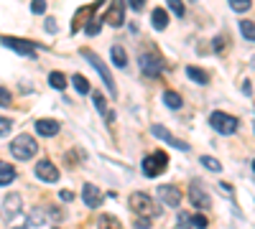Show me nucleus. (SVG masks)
Masks as SVG:
<instances>
[{
	"label": "nucleus",
	"mask_w": 255,
	"mask_h": 229,
	"mask_svg": "<svg viewBox=\"0 0 255 229\" xmlns=\"http://www.w3.org/2000/svg\"><path fill=\"white\" fill-rule=\"evenodd\" d=\"M166 5L171 8V13H176V15H184L186 10H184V3L181 0H166Z\"/></svg>",
	"instance_id": "c85d7f7f"
},
{
	"label": "nucleus",
	"mask_w": 255,
	"mask_h": 229,
	"mask_svg": "<svg viewBox=\"0 0 255 229\" xmlns=\"http://www.w3.org/2000/svg\"><path fill=\"white\" fill-rule=\"evenodd\" d=\"M225 46H227V41H225V38H222V36H217V38H215V51H217V54H220V51H222V49H225Z\"/></svg>",
	"instance_id": "c9c22d12"
},
{
	"label": "nucleus",
	"mask_w": 255,
	"mask_h": 229,
	"mask_svg": "<svg viewBox=\"0 0 255 229\" xmlns=\"http://www.w3.org/2000/svg\"><path fill=\"white\" fill-rule=\"evenodd\" d=\"M10 153L18 158V160H31L36 153H38V143L33 135H18L13 143H10Z\"/></svg>",
	"instance_id": "f257e3e1"
},
{
	"label": "nucleus",
	"mask_w": 255,
	"mask_h": 229,
	"mask_svg": "<svg viewBox=\"0 0 255 229\" xmlns=\"http://www.w3.org/2000/svg\"><path fill=\"white\" fill-rule=\"evenodd\" d=\"M151 23H153V28H156V31L168 28V13H166L163 8H156V10L151 13Z\"/></svg>",
	"instance_id": "dca6fc26"
},
{
	"label": "nucleus",
	"mask_w": 255,
	"mask_h": 229,
	"mask_svg": "<svg viewBox=\"0 0 255 229\" xmlns=\"http://www.w3.org/2000/svg\"><path fill=\"white\" fill-rule=\"evenodd\" d=\"M156 194H158V199H161L163 204H168V206H179V204H181V191L176 189V186H168V183H166V186H158Z\"/></svg>",
	"instance_id": "f8f14e48"
},
{
	"label": "nucleus",
	"mask_w": 255,
	"mask_h": 229,
	"mask_svg": "<svg viewBox=\"0 0 255 229\" xmlns=\"http://www.w3.org/2000/svg\"><path fill=\"white\" fill-rule=\"evenodd\" d=\"M202 165H204V168H209V171H215V173L222 171V163L217 158H212V155H202Z\"/></svg>",
	"instance_id": "b1692460"
},
{
	"label": "nucleus",
	"mask_w": 255,
	"mask_h": 229,
	"mask_svg": "<svg viewBox=\"0 0 255 229\" xmlns=\"http://www.w3.org/2000/svg\"><path fill=\"white\" fill-rule=\"evenodd\" d=\"M135 229H151V217H135Z\"/></svg>",
	"instance_id": "f704fd0d"
},
{
	"label": "nucleus",
	"mask_w": 255,
	"mask_h": 229,
	"mask_svg": "<svg viewBox=\"0 0 255 229\" xmlns=\"http://www.w3.org/2000/svg\"><path fill=\"white\" fill-rule=\"evenodd\" d=\"M0 44L3 46H8V49H13L15 54H20V56H36V46L31 44V41H23V38H10V36H5V38H0Z\"/></svg>",
	"instance_id": "0eeeda50"
},
{
	"label": "nucleus",
	"mask_w": 255,
	"mask_h": 229,
	"mask_svg": "<svg viewBox=\"0 0 255 229\" xmlns=\"http://www.w3.org/2000/svg\"><path fill=\"white\" fill-rule=\"evenodd\" d=\"M31 10H33L36 15H41V13L46 10V0H33V3H31Z\"/></svg>",
	"instance_id": "473e14b6"
},
{
	"label": "nucleus",
	"mask_w": 255,
	"mask_h": 229,
	"mask_svg": "<svg viewBox=\"0 0 255 229\" xmlns=\"http://www.w3.org/2000/svg\"><path fill=\"white\" fill-rule=\"evenodd\" d=\"M72 84H74V89L79 94H87L90 92V81H87V76H82V74H74L72 76Z\"/></svg>",
	"instance_id": "5701e85b"
},
{
	"label": "nucleus",
	"mask_w": 255,
	"mask_h": 229,
	"mask_svg": "<svg viewBox=\"0 0 255 229\" xmlns=\"http://www.w3.org/2000/svg\"><path fill=\"white\" fill-rule=\"evenodd\" d=\"M97 227L100 229H123V224H120V219L115 214H102L97 219Z\"/></svg>",
	"instance_id": "a211bd4d"
},
{
	"label": "nucleus",
	"mask_w": 255,
	"mask_h": 229,
	"mask_svg": "<svg viewBox=\"0 0 255 229\" xmlns=\"http://www.w3.org/2000/svg\"><path fill=\"white\" fill-rule=\"evenodd\" d=\"M44 224H46L44 212H41V209H33V214H31V227H44Z\"/></svg>",
	"instance_id": "bb28decb"
},
{
	"label": "nucleus",
	"mask_w": 255,
	"mask_h": 229,
	"mask_svg": "<svg viewBox=\"0 0 255 229\" xmlns=\"http://www.w3.org/2000/svg\"><path fill=\"white\" fill-rule=\"evenodd\" d=\"M128 3H130V8H133V10H143L145 0H128Z\"/></svg>",
	"instance_id": "58836bf2"
},
{
	"label": "nucleus",
	"mask_w": 255,
	"mask_h": 229,
	"mask_svg": "<svg viewBox=\"0 0 255 229\" xmlns=\"http://www.w3.org/2000/svg\"><path fill=\"white\" fill-rule=\"evenodd\" d=\"M243 92H245V94L253 92V81H245V84H243Z\"/></svg>",
	"instance_id": "a19ab883"
},
{
	"label": "nucleus",
	"mask_w": 255,
	"mask_h": 229,
	"mask_svg": "<svg viewBox=\"0 0 255 229\" xmlns=\"http://www.w3.org/2000/svg\"><path fill=\"white\" fill-rule=\"evenodd\" d=\"M250 5H253V0H230V8H232V10H238V13L250 10Z\"/></svg>",
	"instance_id": "a878e982"
},
{
	"label": "nucleus",
	"mask_w": 255,
	"mask_h": 229,
	"mask_svg": "<svg viewBox=\"0 0 255 229\" xmlns=\"http://www.w3.org/2000/svg\"><path fill=\"white\" fill-rule=\"evenodd\" d=\"M191 227L204 229V227H207V217H202V214H191Z\"/></svg>",
	"instance_id": "7c9ffc66"
},
{
	"label": "nucleus",
	"mask_w": 255,
	"mask_h": 229,
	"mask_svg": "<svg viewBox=\"0 0 255 229\" xmlns=\"http://www.w3.org/2000/svg\"><path fill=\"white\" fill-rule=\"evenodd\" d=\"M179 227H181V229H191V214L181 212V214H179Z\"/></svg>",
	"instance_id": "72a5a7b5"
},
{
	"label": "nucleus",
	"mask_w": 255,
	"mask_h": 229,
	"mask_svg": "<svg viewBox=\"0 0 255 229\" xmlns=\"http://www.w3.org/2000/svg\"><path fill=\"white\" fill-rule=\"evenodd\" d=\"M82 56L87 59L90 64L97 69V74L102 76V81H105V87H108V92H110V94H115V81H113V74H110L108 64H102V59H97V54H95V51H90V49H82Z\"/></svg>",
	"instance_id": "20e7f679"
},
{
	"label": "nucleus",
	"mask_w": 255,
	"mask_h": 229,
	"mask_svg": "<svg viewBox=\"0 0 255 229\" xmlns=\"http://www.w3.org/2000/svg\"><path fill=\"white\" fill-rule=\"evenodd\" d=\"M82 199H84V204H87L90 209H97V206L102 204V191L97 189L95 183H84V189H82Z\"/></svg>",
	"instance_id": "ddd939ff"
},
{
	"label": "nucleus",
	"mask_w": 255,
	"mask_h": 229,
	"mask_svg": "<svg viewBox=\"0 0 255 229\" xmlns=\"http://www.w3.org/2000/svg\"><path fill=\"white\" fill-rule=\"evenodd\" d=\"M209 125H212V128H215L220 135H232V133L240 128L238 117L225 115V112H212V115H209Z\"/></svg>",
	"instance_id": "7ed1b4c3"
},
{
	"label": "nucleus",
	"mask_w": 255,
	"mask_h": 229,
	"mask_svg": "<svg viewBox=\"0 0 255 229\" xmlns=\"http://www.w3.org/2000/svg\"><path fill=\"white\" fill-rule=\"evenodd\" d=\"M189 201L197 206V209H209V204H212V199H209V194L202 189V183H191L189 186Z\"/></svg>",
	"instance_id": "6e6552de"
},
{
	"label": "nucleus",
	"mask_w": 255,
	"mask_h": 229,
	"mask_svg": "<svg viewBox=\"0 0 255 229\" xmlns=\"http://www.w3.org/2000/svg\"><path fill=\"white\" fill-rule=\"evenodd\" d=\"M166 165H168V155L161 153V151H156V153H151V155L143 158V173H145L148 178H156V176L166 168Z\"/></svg>",
	"instance_id": "39448f33"
},
{
	"label": "nucleus",
	"mask_w": 255,
	"mask_h": 229,
	"mask_svg": "<svg viewBox=\"0 0 255 229\" xmlns=\"http://www.w3.org/2000/svg\"><path fill=\"white\" fill-rule=\"evenodd\" d=\"M46 31H49V33H54V31H56V20H54V18H49V20H46Z\"/></svg>",
	"instance_id": "ea45409f"
},
{
	"label": "nucleus",
	"mask_w": 255,
	"mask_h": 229,
	"mask_svg": "<svg viewBox=\"0 0 255 229\" xmlns=\"http://www.w3.org/2000/svg\"><path fill=\"white\" fill-rule=\"evenodd\" d=\"M36 133L44 138H54L59 133V122L56 120H36Z\"/></svg>",
	"instance_id": "4468645a"
},
{
	"label": "nucleus",
	"mask_w": 255,
	"mask_h": 229,
	"mask_svg": "<svg viewBox=\"0 0 255 229\" xmlns=\"http://www.w3.org/2000/svg\"><path fill=\"white\" fill-rule=\"evenodd\" d=\"M92 99H95V107H97L102 115H108V102H105V97H102L100 92H95V94H92Z\"/></svg>",
	"instance_id": "cd10ccee"
},
{
	"label": "nucleus",
	"mask_w": 255,
	"mask_h": 229,
	"mask_svg": "<svg viewBox=\"0 0 255 229\" xmlns=\"http://www.w3.org/2000/svg\"><path fill=\"white\" fill-rule=\"evenodd\" d=\"M123 3H120V0H115V3H113V8H110V13L108 15H105V23H108V26H123Z\"/></svg>",
	"instance_id": "2eb2a0df"
},
{
	"label": "nucleus",
	"mask_w": 255,
	"mask_h": 229,
	"mask_svg": "<svg viewBox=\"0 0 255 229\" xmlns=\"http://www.w3.org/2000/svg\"><path fill=\"white\" fill-rule=\"evenodd\" d=\"M186 74H189L191 81H197V84H207L209 81V74L204 69H199V67H186Z\"/></svg>",
	"instance_id": "6ab92c4d"
},
{
	"label": "nucleus",
	"mask_w": 255,
	"mask_h": 229,
	"mask_svg": "<svg viewBox=\"0 0 255 229\" xmlns=\"http://www.w3.org/2000/svg\"><path fill=\"white\" fill-rule=\"evenodd\" d=\"M36 176H38L41 181H46V183H54V181H59V168H56L51 160L41 158V160L36 163Z\"/></svg>",
	"instance_id": "1a4fd4ad"
},
{
	"label": "nucleus",
	"mask_w": 255,
	"mask_h": 229,
	"mask_svg": "<svg viewBox=\"0 0 255 229\" xmlns=\"http://www.w3.org/2000/svg\"><path fill=\"white\" fill-rule=\"evenodd\" d=\"M151 133L158 138V140H163V143H168V145H174V148H179V151H189V143H184V140H176L171 133H168L163 125H153L151 128Z\"/></svg>",
	"instance_id": "9b49d317"
},
{
	"label": "nucleus",
	"mask_w": 255,
	"mask_h": 229,
	"mask_svg": "<svg viewBox=\"0 0 255 229\" xmlns=\"http://www.w3.org/2000/svg\"><path fill=\"white\" fill-rule=\"evenodd\" d=\"M13 105V97L5 87H0V107H10Z\"/></svg>",
	"instance_id": "c756f323"
},
{
	"label": "nucleus",
	"mask_w": 255,
	"mask_h": 229,
	"mask_svg": "<svg viewBox=\"0 0 255 229\" xmlns=\"http://www.w3.org/2000/svg\"><path fill=\"white\" fill-rule=\"evenodd\" d=\"M15 181V168L10 163H3L0 160V186H8V183H13Z\"/></svg>",
	"instance_id": "f3484780"
},
{
	"label": "nucleus",
	"mask_w": 255,
	"mask_h": 229,
	"mask_svg": "<svg viewBox=\"0 0 255 229\" xmlns=\"http://www.w3.org/2000/svg\"><path fill=\"white\" fill-rule=\"evenodd\" d=\"M20 209H23V199H20V194H8L5 201H3V217L13 219V217L20 214Z\"/></svg>",
	"instance_id": "9d476101"
},
{
	"label": "nucleus",
	"mask_w": 255,
	"mask_h": 229,
	"mask_svg": "<svg viewBox=\"0 0 255 229\" xmlns=\"http://www.w3.org/2000/svg\"><path fill=\"white\" fill-rule=\"evenodd\" d=\"M97 31H100V23H97V20H90V23H87V33H90V36H95Z\"/></svg>",
	"instance_id": "4c0bfd02"
},
{
	"label": "nucleus",
	"mask_w": 255,
	"mask_h": 229,
	"mask_svg": "<svg viewBox=\"0 0 255 229\" xmlns=\"http://www.w3.org/2000/svg\"><path fill=\"white\" fill-rule=\"evenodd\" d=\"M59 199H61V201H67V204H69V201H74V194H72L69 189H64V191L59 194Z\"/></svg>",
	"instance_id": "e433bc0d"
},
{
	"label": "nucleus",
	"mask_w": 255,
	"mask_h": 229,
	"mask_svg": "<svg viewBox=\"0 0 255 229\" xmlns=\"http://www.w3.org/2000/svg\"><path fill=\"white\" fill-rule=\"evenodd\" d=\"M49 84H51L54 89L64 92V89H67V76H64L61 72H51V74H49Z\"/></svg>",
	"instance_id": "412c9836"
},
{
	"label": "nucleus",
	"mask_w": 255,
	"mask_h": 229,
	"mask_svg": "<svg viewBox=\"0 0 255 229\" xmlns=\"http://www.w3.org/2000/svg\"><path fill=\"white\" fill-rule=\"evenodd\" d=\"M181 102H184V99H181L176 92H171V89H166V92H163V105H166V107L179 110V107H181Z\"/></svg>",
	"instance_id": "aec40b11"
},
{
	"label": "nucleus",
	"mask_w": 255,
	"mask_h": 229,
	"mask_svg": "<svg viewBox=\"0 0 255 229\" xmlns=\"http://www.w3.org/2000/svg\"><path fill=\"white\" fill-rule=\"evenodd\" d=\"M110 54H113V64H115L118 69H123V67L128 64V54H125V49H123V46H113V51H110Z\"/></svg>",
	"instance_id": "4be33fe9"
},
{
	"label": "nucleus",
	"mask_w": 255,
	"mask_h": 229,
	"mask_svg": "<svg viewBox=\"0 0 255 229\" xmlns=\"http://www.w3.org/2000/svg\"><path fill=\"white\" fill-rule=\"evenodd\" d=\"M10 128H13V122H10L8 117H0V138L8 135V133H10Z\"/></svg>",
	"instance_id": "2f4dec72"
},
{
	"label": "nucleus",
	"mask_w": 255,
	"mask_h": 229,
	"mask_svg": "<svg viewBox=\"0 0 255 229\" xmlns=\"http://www.w3.org/2000/svg\"><path fill=\"white\" fill-rule=\"evenodd\" d=\"M140 69H143L145 76L156 79V76L161 74V69H163V59H161V54H156V51H145V54H140Z\"/></svg>",
	"instance_id": "423d86ee"
},
{
	"label": "nucleus",
	"mask_w": 255,
	"mask_h": 229,
	"mask_svg": "<svg viewBox=\"0 0 255 229\" xmlns=\"http://www.w3.org/2000/svg\"><path fill=\"white\" fill-rule=\"evenodd\" d=\"M240 31H243V36H245L248 41L255 38V26H253V20H240Z\"/></svg>",
	"instance_id": "393cba45"
},
{
	"label": "nucleus",
	"mask_w": 255,
	"mask_h": 229,
	"mask_svg": "<svg viewBox=\"0 0 255 229\" xmlns=\"http://www.w3.org/2000/svg\"><path fill=\"white\" fill-rule=\"evenodd\" d=\"M128 204H130V209H133L138 217H156V214H158V209H156L153 199L148 196V194H143V191H135V194H130Z\"/></svg>",
	"instance_id": "f03ea898"
}]
</instances>
